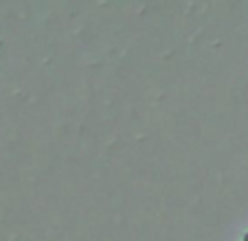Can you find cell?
<instances>
[{
    "label": "cell",
    "mask_w": 248,
    "mask_h": 241,
    "mask_svg": "<svg viewBox=\"0 0 248 241\" xmlns=\"http://www.w3.org/2000/svg\"><path fill=\"white\" fill-rule=\"evenodd\" d=\"M242 241H248V232H244V237H242Z\"/></svg>",
    "instance_id": "1"
}]
</instances>
